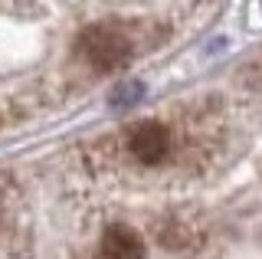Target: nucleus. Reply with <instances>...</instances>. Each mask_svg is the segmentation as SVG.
I'll return each instance as SVG.
<instances>
[{
    "label": "nucleus",
    "instance_id": "f257e3e1",
    "mask_svg": "<svg viewBox=\"0 0 262 259\" xmlns=\"http://www.w3.org/2000/svg\"><path fill=\"white\" fill-rule=\"evenodd\" d=\"M76 50H79V56L92 69L112 72V69H121L131 59V39H128V33L121 27H112V23H95V27L82 30Z\"/></svg>",
    "mask_w": 262,
    "mask_h": 259
},
{
    "label": "nucleus",
    "instance_id": "f03ea898",
    "mask_svg": "<svg viewBox=\"0 0 262 259\" xmlns=\"http://www.w3.org/2000/svg\"><path fill=\"white\" fill-rule=\"evenodd\" d=\"M128 151L144 164H158V161L170 151V132L158 121H144L135 125L128 135Z\"/></svg>",
    "mask_w": 262,
    "mask_h": 259
},
{
    "label": "nucleus",
    "instance_id": "7ed1b4c3",
    "mask_svg": "<svg viewBox=\"0 0 262 259\" xmlns=\"http://www.w3.org/2000/svg\"><path fill=\"white\" fill-rule=\"evenodd\" d=\"M98 259H144V243L128 226H112L102 236V253Z\"/></svg>",
    "mask_w": 262,
    "mask_h": 259
},
{
    "label": "nucleus",
    "instance_id": "20e7f679",
    "mask_svg": "<svg viewBox=\"0 0 262 259\" xmlns=\"http://www.w3.org/2000/svg\"><path fill=\"white\" fill-rule=\"evenodd\" d=\"M144 99V82H138V79H125V82H118L112 89L108 102L112 109H128V105H138Z\"/></svg>",
    "mask_w": 262,
    "mask_h": 259
},
{
    "label": "nucleus",
    "instance_id": "39448f33",
    "mask_svg": "<svg viewBox=\"0 0 262 259\" xmlns=\"http://www.w3.org/2000/svg\"><path fill=\"white\" fill-rule=\"evenodd\" d=\"M239 76H243V82L249 85V89H256V92H262V53L256 56V59H249V62H246Z\"/></svg>",
    "mask_w": 262,
    "mask_h": 259
}]
</instances>
